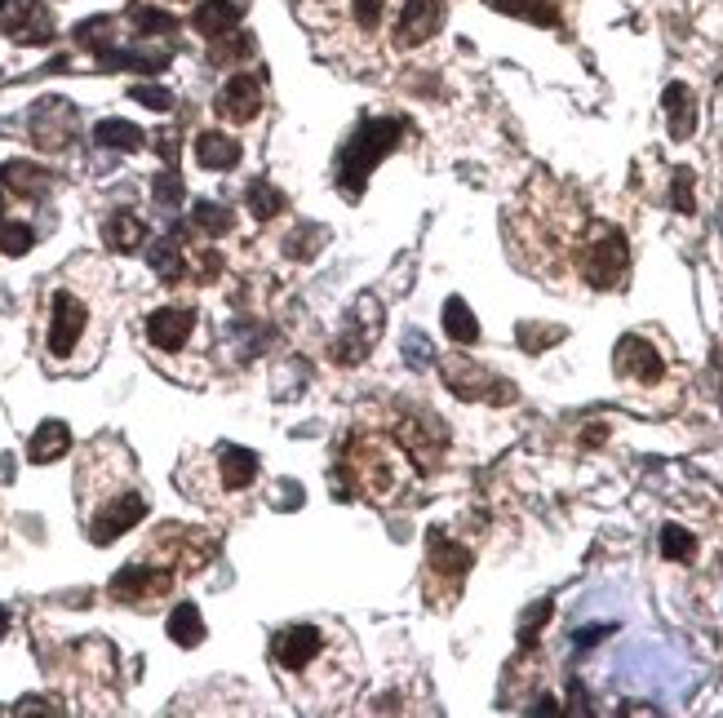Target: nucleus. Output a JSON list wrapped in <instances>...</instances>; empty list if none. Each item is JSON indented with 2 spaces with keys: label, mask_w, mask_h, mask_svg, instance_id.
Masks as SVG:
<instances>
[{
  "label": "nucleus",
  "mask_w": 723,
  "mask_h": 718,
  "mask_svg": "<svg viewBox=\"0 0 723 718\" xmlns=\"http://www.w3.org/2000/svg\"><path fill=\"white\" fill-rule=\"evenodd\" d=\"M31 245H36V231H31V227H22V222H0V253H4V258H22Z\"/></svg>",
  "instance_id": "obj_33"
},
{
  "label": "nucleus",
  "mask_w": 723,
  "mask_h": 718,
  "mask_svg": "<svg viewBox=\"0 0 723 718\" xmlns=\"http://www.w3.org/2000/svg\"><path fill=\"white\" fill-rule=\"evenodd\" d=\"M156 200H160L165 209H174V205L182 200V182H178V173H174V169H165V173L156 178Z\"/></svg>",
  "instance_id": "obj_38"
},
{
  "label": "nucleus",
  "mask_w": 723,
  "mask_h": 718,
  "mask_svg": "<svg viewBox=\"0 0 723 718\" xmlns=\"http://www.w3.org/2000/svg\"><path fill=\"white\" fill-rule=\"evenodd\" d=\"M617 372H622V377H635V381H644V386H653V381L666 377V363H662V356H657L644 338H622V342H617Z\"/></svg>",
  "instance_id": "obj_17"
},
{
  "label": "nucleus",
  "mask_w": 723,
  "mask_h": 718,
  "mask_svg": "<svg viewBox=\"0 0 723 718\" xmlns=\"http://www.w3.org/2000/svg\"><path fill=\"white\" fill-rule=\"evenodd\" d=\"M466 572H471V550L435 528L426 537V577H430V586H444V604H453V595L466 581Z\"/></svg>",
  "instance_id": "obj_8"
},
{
  "label": "nucleus",
  "mask_w": 723,
  "mask_h": 718,
  "mask_svg": "<svg viewBox=\"0 0 723 718\" xmlns=\"http://www.w3.org/2000/svg\"><path fill=\"white\" fill-rule=\"evenodd\" d=\"M196 227H200L205 236H227V231L236 227V213H231V209H222V205L200 200V205H196Z\"/></svg>",
  "instance_id": "obj_32"
},
{
  "label": "nucleus",
  "mask_w": 723,
  "mask_h": 718,
  "mask_svg": "<svg viewBox=\"0 0 723 718\" xmlns=\"http://www.w3.org/2000/svg\"><path fill=\"white\" fill-rule=\"evenodd\" d=\"M444 333H448L453 342H462V347L479 342V325H475V316H471V307H466L462 298H448V302H444Z\"/></svg>",
  "instance_id": "obj_24"
},
{
  "label": "nucleus",
  "mask_w": 723,
  "mask_h": 718,
  "mask_svg": "<svg viewBox=\"0 0 723 718\" xmlns=\"http://www.w3.org/2000/svg\"><path fill=\"white\" fill-rule=\"evenodd\" d=\"M559 338H564V329H528V325L519 329V342H524V347H533V351H537V347H546V342H559Z\"/></svg>",
  "instance_id": "obj_40"
},
{
  "label": "nucleus",
  "mask_w": 723,
  "mask_h": 718,
  "mask_svg": "<svg viewBox=\"0 0 723 718\" xmlns=\"http://www.w3.org/2000/svg\"><path fill=\"white\" fill-rule=\"evenodd\" d=\"M662 555L675 559V564H689L697 555V537L689 528H680V523H666L662 528Z\"/></svg>",
  "instance_id": "obj_29"
},
{
  "label": "nucleus",
  "mask_w": 723,
  "mask_h": 718,
  "mask_svg": "<svg viewBox=\"0 0 723 718\" xmlns=\"http://www.w3.org/2000/svg\"><path fill=\"white\" fill-rule=\"evenodd\" d=\"M240 13H245V4H240V0H205V4L196 9V18H191V22H196V31H200V36L218 40V36L236 31Z\"/></svg>",
  "instance_id": "obj_19"
},
{
  "label": "nucleus",
  "mask_w": 723,
  "mask_h": 718,
  "mask_svg": "<svg viewBox=\"0 0 723 718\" xmlns=\"http://www.w3.org/2000/svg\"><path fill=\"white\" fill-rule=\"evenodd\" d=\"M129 22H133L138 31H147V36H160V31H174V27H178V22H174L169 13H160V9H133Z\"/></svg>",
  "instance_id": "obj_35"
},
{
  "label": "nucleus",
  "mask_w": 723,
  "mask_h": 718,
  "mask_svg": "<svg viewBox=\"0 0 723 718\" xmlns=\"http://www.w3.org/2000/svg\"><path fill=\"white\" fill-rule=\"evenodd\" d=\"M608 635V626H591V630H577V648H591V644H600Z\"/></svg>",
  "instance_id": "obj_41"
},
{
  "label": "nucleus",
  "mask_w": 723,
  "mask_h": 718,
  "mask_svg": "<svg viewBox=\"0 0 723 718\" xmlns=\"http://www.w3.org/2000/svg\"><path fill=\"white\" fill-rule=\"evenodd\" d=\"M395 439H399V448H404L422 470H430V466L444 457V448H448V426H444L435 412L413 408V412H404V417L395 421Z\"/></svg>",
  "instance_id": "obj_6"
},
{
  "label": "nucleus",
  "mask_w": 723,
  "mask_h": 718,
  "mask_svg": "<svg viewBox=\"0 0 723 718\" xmlns=\"http://www.w3.org/2000/svg\"><path fill=\"white\" fill-rule=\"evenodd\" d=\"M93 142L98 147H111V151H138L142 147V129L129 124V120H102L93 129Z\"/></svg>",
  "instance_id": "obj_25"
},
{
  "label": "nucleus",
  "mask_w": 723,
  "mask_h": 718,
  "mask_svg": "<svg viewBox=\"0 0 723 718\" xmlns=\"http://www.w3.org/2000/svg\"><path fill=\"white\" fill-rule=\"evenodd\" d=\"M488 4L502 9V13H515V18H524V22L559 27V9H555V0H488Z\"/></svg>",
  "instance_id": "obj_27"
},
{
  "label": "nucleus",
  "mask_w": 723,
  "mask_h": 718,
  "mask_svg": "<svg viewBox=\"0 0 723 718\" xmlns=\"http://www.w3.org/2000/svg\"><path fill=\"white\" fill-rule=\"evenodd\" d=\"M196 333V311L187 307H160L147 316V342L156 351H182Z\"/></svg>",
  "instance_id": "obj_15"
},
{
  "label": "nucleus",
  "mask_w": 723,
  "mask_h": 718,
  "mask_svg": "<svg viewBox=\"0 0 723 718\" xmlns=\"http://www.w3.org/2000/svg\"><path fill=\"white\" fill-rule=\"evenodd\" d=\"M347 9H351V22H356L360 31H377L386 0H347Z\"/></svg>",
  "instance_id": "obj_34"
},
{
  "label": "nucleus",
  "mask_w": 723,
  "mask_h": 718,
  "mask_svg": "<svg viewBox=\"0 0 723 718\" xmlns=\"http://www.w3.org/2000/svg\"><path fill=\"white\" fill-rule=\"evenodd\" d=\"M4 626H9V612L0 608V639H4Z\"/></svg>",
  "instance_id": "obj_42"
},
{
  "label": "nucleus",
  "mask_w": 723,
  "mask_h": 718,
  "mask_svg": "<svg viewBox=\"0 0 723 718\" xmlns=\"http://www.w3.org/2000/svg\"><path fill=\"white\" fill-rule=\"evenodd\" d=\"M666 116H671V138L675 142L693 138V129H697V102H693V89L689 84H671L666 89Z\"/></svg>",
  "instance_id": "obj_21"
},
{
  "label": "nucleus",
  "mask_w": 723,
  "mask_h": 718,
  "mask_svg": "<svg viewBox=\"0 0 723 718\" xmlns=\"http://www.w3.org/2000/svg\"><path fill=\"white\" fill-rule=\"evenodd\" d=\"M439 27H444V0H404V9L395 18V44L399 49H417Z\"/></svg>",
  "instance_id": "obj_13"
},
{
  "label": "nucleus",
  "mask_w": 723,
  "mask_h": 718,
  "mask_svg": "<svg viewBox=\"0 0 723 718\" xmlns=\"http://www.w3.org/2000/svg\"><path fill=\"white\" fill-rule=\"evenodd\" d=\"M89 325H93V302L89 293L58 285L49 298V356L71 359L89 342Z\"/></svg>",
  "instance_id": "obj_3"
},
{
  "label": "nucleus",
  "mask_w": 723,
  "mask_h": 718,
  "mask_svg": "<svg viewBox=\"0 0 723 718\" xmlns=\"http://www.w3.org/2000/svg\"><path fill=\"white\" fill-rule=\"evenodd\" d=\"M142 515H147V497L129 483V488H120L116 497H107L102 506H93L89 515H85V532H89V541L93 546H111L116 537H125L133 523H142Z\"/></svg>",
  "instance_id": "obj_5"
},
{
  "label": "nucleus",
  "mask_w": 723,
  "mask_h": 718,
  "mask_svg": "<svg viewBox=\"0 0 723 718\" xmlns=\"http://www.w3.org/2000/svg\"><path fill=\"white\" fill-rule=\"evenodd\" d=\"M0 36H9L18 44H49L53 13L40 0H0Z\"/></svg>",
  "instance_id": "obj_11"
},
{
  "label": "nucleus",
  "mask_w": 723,
  "mask_h": 718,
  "mask_svg": "<svg viewBox=\"0 0 723 718\" xmlns=\"http://www.w3.org/2000/svg\"><path fill=\"white\" fill-rule=\"evenodd\" d=\"M174 590V572L165 564H129L111 577V599L120 604H156Z\"/></svg>",
  "instance_id": "obj_10"
},
{
  "label": "nucleus",
  "mask_w": 723,
  "mask_h": 718,
  "mask_svg": "<svg viewBox=\"0 0 723 718\" xmlns=\"http://www.w3.org/2000/svg\"><path fill=\"white\" fill-rule=\"evenodd\" d=\"M142 240H147V227H142V218H133V213H111V218L102 222V245L116 249V253H133Z\"/></svg>",
  "instance_id": "obj_22"
},
{
  "label": "nucleus",
  "mask_w": 723,
  "mask_h": 718,
  "mask_svg": "<svg viewBox=\"0 0 723 718\" xmlns=\"http://www.w3.org/2000/svg\"><path fill=\"white\" fill-rule=\"evenodd\" d=\"M368 311H373V298H360L356 311H351L347 338H338V347H334V359H338V363H360V359L368 356V342L382 333V311H377V316H368Z\"/></svg>",
  "instance_id": "obj_16"
},
{
  "label": "nucleus",
  "mask_w": 723,
  "mask_h": 718,
  "mask_svg": "<svg viewBox=\"0 0 723 718\" xmlns=\"http://www.w3.org/2000/svg\"><path fill=\"white\" fill-rule=\"evenodd\" d=\"M404 359H408L413 368H426V363H430V342H426L422 333H408V338H404Z\"/></svg>",
  "instance_id": "obj_39"
},
{
  "label": "nucleus",
  "mask_w": 723,
  "mask_h": 718,
  "mask_svg": "<svg viewBox=\"0 0 723 718\" xmlns=\"http://www.w3.org/2000/svg\"><path fill=\"white\" fill-rule=\"evenodd\" d=\"M271 657L285 675H311L325 657V630L316 626H289L271 639Z\"/></svg>",
  "instance_id": "obj_9"
},
{
  "label": "nucleus",
  "mask_w": 723,
  "mask_h": 718,
  "mask_svg": "<svg viewBox=\"0 0 723 718\" xmlns=\"http://www.w3.org/2000/svg\"><path fill=\"white\" fill-rule=\"evenodd\" d=\"M133 102H142V107H151V111H169V107H174L169 89H156V84H133Z\"/></svg>",
  "instance_id": "obj_37"
},
{
  "label": "nucleus",
  "mask_w": 723,
  "mask_h": 718,
  "mask_svg": "<svg viewBox=\"0 0 723 718\" xmlns=\"http://www.w3.org/2000/svg\"><path fill=\"white\" fill-rule=\"evenodd\" d=\"M254 53V40L249 36H236V31H227V36H218L214 40V49H209V62L214 67H227V62H236V58H249Z\"/></svg>",
  "instance_id": "obj_31"
},
{
  "label": "nucleus",
  "mask_w": 723,
  "mask_h": 718,
  "mask_svg": "<svg viewBox=\"0 0 723 718\" xmlns=\"http://www.w3.org/2000/svg\"><path fill=\"white\" fill-rule=\"evenodd\" d=\"M169 635L178 648H196L205 639V621H200V608L196 604H178L174 617H169Z\"/></svg>",
  "instance_id": "obj_26"
},
{
  "label": "nucleus",
  "mask_w": 723,
  "mask_h": 718,
  "mask_svg": "<svg viewBox=\"0 0 723 718\" xmlns=\"http://www.w3.org/2000/svg\"><path fill=\"white\" fill-rule=\"evenodd\" d=\"M147 262H151V271H156V276H165V280H182V271H187L182 249H178L174 240H160V245L147 253Z\"/></svg>",
  "instance_id": "obj_28"
},
{
  "label": "nucleus",
  "mask_w": 723,
  "mask_h": 718,
  "mask_svg": "<svg viewBox=\"0 0 723 718\" xmlns=\"http://www.w3.org/2000/svg\"><path fill=\"white\" fill-rule=\"evenodd\" d=\"M218 116L227 120V124H249L258 111H263V84H258V76H249V71H236L227 84H222V93H218Z\"/></svg>",
  "instance_id": "obj_14"
},
{
  "label": "nucleus",
  "mask_w": 723,
  "mask_h": 718,
  "mask_svg": "<svg viewBox=\"0 0 723 718\" xmlns=\"http://www.w3.org/2000/svg\"><path fill=\"white\" fill-rule=\"evenodd\" d=\"M67 448H71V430H67L62 421H44V426L31 435V443H27V457H31L36 466H44V461H58Z\"/></svg>",
  "instance_id": "obj_23"
},
{
  "label": "nucleus",
  "mask_w": 723,
  "mask_h": 718,
  "mask_svg": "<svg viewBox=\"0 0 723 718\" xmlns=\"http://www.w3.org/2000/svg\"><path fill=\"white\" fill-rule=\"evenodd\" d=\"M444 381H448V390L457 395V399H484V403H515V386L511 381H502V377H493V372H484L475 359H444Z\"/></svg>",
  "instance_id": "obj_7"
},
{
  "label": "nucleus",
  "mask_w": 723,
  "mask_h": 718,
  "mask_svg": "<svg viewBox=\"0 0 723 718\" xmlns=\"http://www.w3.org/2000/svg\"><path fill=\"white\" fill-rule=\"evenodd\" d=\"M343 466L351 475V483L368 492V497H390L399 488V475H395V457L382 439L373 435H351L347 452H343Z\"/></svg>",
  "instance_id": "obj_4"
},
{
  "label": "nucleus",
  "mask_w": 723,
  "mask_h": 718,
  "mask_svg": "<svg viewBox=\"0 0 723 718\" xmlns=\"http://www.w3.org/2000/svg\"><path fill=\"white\" fill-rule=\"evenodd\" d=\"M196 160H200V169H214V173L218 169H236L240 164V142L218 133V129H209V133L196 138Z\"/></svg>",
  "instance_id": "obj_20"
},
{
  "label": "nucleus",
  "mask_w": 723,
  "mask_h": 718,
  "mask_svg": "<svg viewBox=\"0 0 723 718\" xmlns=\"http://www.w3.org/2000/svg\"><path fill=\"white\" fill-rule=\"evenodd\" d=\"M218 479L227 492H240L258 479V457L249 448H218Z\"/></svg>",
  "instance_id": "obj_18"
},
{
  "label": "nucleus",
  "mask_w": 723,
  "mask_h": 718,
  "mask_svg": "<svg viewBox=\"0 0 723 718\" xmlns=\"http://www.w3.org/2000/svg\"><path fill=\"white\" fill-rule=\"evenodd\" d=\"M399 133H404V124H399V120H364L360 129L347 138L343 156H338V187H347L351 196H360L364 178L373 173V164H377L382 156H390V151H395Z\"/></svg>",
  "instance_id": "obj_2"
},
{
  "label": "nucleus",
  "mask_w": 723,
  "mask_h": 718,
  "mask_svg": "<svg viewBox=\"0 0 723 718\" xmlns=\"http://www.w3.org/2000/svg\"><path fill=\"white\" fill-rule=\"evenodd\" d=\"M671 200H675V209H680V213H697V205H693V169H675Z\"/></svg>",
  "instance_id": "obj_36"
},
{
  "label": "nucleus",
  "mask_w": 723,
  "mask_h": 718,
  "mask_svg": "<svg viewBox=\"0 0 723 718\" xmlns=\"http://www.w3.org/2000/svg\"><path fill=\"white\" fill-rule=\"evenodd\" d=\"M76 138V107L67 98H44L31 111V142L40 151H62Z\"/></svg>",
  "instance_id": "obj_12"
},
{
  "label": "nucleus",
  "mask_w": 723,
  "mask_h": 718,
  "mask_svg": "<svg viewBox=\"0 0 723 718\" xmlns=\"http://www.w3.org/2000/svg\"><path fill=\"white\" fill-rule=\"evenodd\" d=\"M577 271L591 289H622L631 271V245L613 222H591L577 245Z\"/></svg>",
  "instance_id": "obj_1"
},
{
  "label": "nucleus",
  "mask_w": 723,
  "mask_h": 718,
  "mask_svg": "<svg viewBox=\"0 0 723 718\" xmlns=\"http://www.w3.org/2000/svg\"><path fill=\"white\" fill-rule=\"evenodd\" d=\"M249 209H254V218H276V213H285V196L271 187V182H249Z\"/></svg>",
  "instance_id": "obj_30"
}]
</instances>
